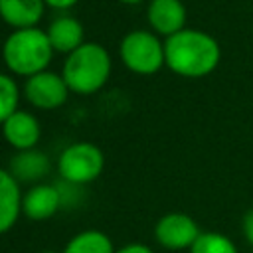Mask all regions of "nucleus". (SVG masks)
Returning <instances> with one entry per match:
<instances>
[{"instance_id":"1","label":"nucleus","mask_w":253,"mask_h":253,"mask_svg":"<svg viewBox=\"0 0 253 253\" xmlns=\"http://www.w3.org/2000/svg\"><path fill=\"white\" fill-rule=\"evenodd\" d=\"M164 57L166 67L176 75L200 79L215 71L221 59V47L208 32L184 28L164 40Z\"/></svg>"},{"instance_id":"2","label":"nucleus","mask_w":253,"mask_h":253,"mask_svg":"<svg viewBox=\"0 0 253 253\" xmlns=\"http://www.w3.org/2000/svg\"><path fill=\"white\" fill-rule=\"evenodd\" d=\"M61 75L69 91L79 95H91L107 83L111 75V55L99 43H81L75 51L67 55Z\"/></svg>"},{"instance_id":"3","label":"nucleus","mask_w":253,"mask_h":253,"mask_svg":"<svg viewBox=\"0 0 253 253\" xmlns=\"http://www.w3.org/2000/svg\"><path fill=\"white\" fill-rule=\"evenodd\" d=\"M2 55L10 71L32 77L47 69L53 55V47L49 43L47 32L40 28H24L12 32L6 38Z\"/></svg>"},{"instance_id":"4","label":"nucleus","mask_w":253,"mask_h":253,"mask_svg":"<svg viewBox=\"0 0 253 253\" xmlns=\"http://www.w3.org/2000/svg\"><path fill=\"white\" fill-rule=\"evenodd\" d=\"M119 53L123 63L138 75H152L162 65H166L164 42H160L156 34L146 30H134L126 34L121 42Z\"/></svg>"},{"instance_id":"5","label":"nucleus","mask_w":253,"mask_h":253,"mask_svg":"<svg viewBox=\"0 0 253 253\" xmlns=\"http://www.w3.org/2000/svg\"><path fill=\"white\" fill-rule=\"evenodd\" d=\"M103 166L105 156L101 148L91 142H75L67 146L57 160L59 174L73 184L93 182L103 172Z\"/></svg>"},{"instance_id":"6","label":"nucleus","mask_w":253,"mask_h":253,"mask_svg":"<svg viewBox=\"0 0 253 253\" xmlns=\"http://www.w3.org/2000/svg\"><path fill=\"white\" fill-rule=\"evenodd\" d=\"M200 227L194 221V217H190L188 213L182 211H170L166 215H162L154 227V237L156 241L170 251H182V249H190L194 245V241L200 237Z\"/></svg>"},{"instance_id":"7","label":"nucleus","mask_w":253,"mask_h":253,"mask_svg":"<svg viewBox=\"0 0 253 253\" xmlns=\"http://www.w3.org/2000/svg\"><path fill=\"white\" fill-rule=\"evenodd\" d=\"M69 87L63 75L53 71H40L28 77L24 85L26 99L38 109H57L65 103Z\"/></svg>"},{"instance_id":"8","label":"nucleus","mask_w":253,"mask_h":253,"mask_svg":"<svg viewBox=\"0 0 253 253\" xmlns=\"http://www.w3.org/2000/svg\"><path fill=\"white\" fill-rule=\"evenodd\" d=\"M146 18L156 34L170 38L186 28V6L182 0H150Z\"/></svg>"},{"instance_id":"9","label":"nucleus","mask_w":253,"mask_h":253,"mask_svg":"<svg viewBox=\"0 0 253 253\" xmlns=\"http://www.w3.org/2000/svg\"><path fill=\"white\" fill-rule=\"evenodd\" d=\"M2 132L4 138L8 140L10 146L16 150H30L38 144L40 140V123L34 115L26 111H16L2 123Z\"/></svg>"},{"instance_id":"10","label":"nucleus","mask_w":253,"mask_h":253,"mask_svg":"<svg viewBox=\"0 0 253 253\" xmlns=\"http://www.w3.org/2000/svg\"><path fill=\"white\" fill-rule=\"evenodd\" d=\"M61 206V194L51 184H36L22 196V211L36 221L51 217Z\"/></svg>"},{"instance_id":"11","label":"nucleus","mask_w":253,"mask_h":253,"mask_svg":"<svg viewBox=\"0 0 253 253\" xmlns=\"http://www.w3.org/2000/svg\"><path fill=\"white\" fill-rule=\"evenodd\" d=\"M43 0H0V18L16 28H36L43 16Z\"/></svg>"},{"instance_id":"12","label":"nucleus","mask_w":253,"mask_h":253,"mask_svg":"<svg viewBox=\"0 0 253 253\" xmlns=\"http://www.w3.org/2000/svg\"><path fill=\"white\" fill-rule=\"evenodd\" d=\"M22 211V194L18 180L0 168V233H6Z\"/></svg>"},{"instance_id":"13","label":"nucleus","mask_w":253,"mask_h":253,"mask_svg":"<svg viewBox=\"0 0 253 253\" xmlns=\"http://www.w3.org/2000/svg\"><path fill=\"white\" fill-rule=\"evenodd\" d=\"M47 38H49L53 51H61V53H71L81 43H85L83 26L79 24V20L69 18V16L53 20L47 28Z\"/></svg>"},{"instance_id":"14","label":"nucleus","mask_w":253,"mask_h":253,"mask_svg":"<svg viewBox=\"0 0 253 253\" xmlns=\"http://www.w3.org/2000/svg\"><path fill=\"white\" fill-rule=\"evenodd\" d=\"M49 172V160L43 152L40 150H20L12 160H10V174L16 180L22 182H32L40 180Z\"/></svg>"},{"instance_id":"15","label":"nucleus","mask_w":253,"mask_h":253,"mask_svg":"<svg viewBox=\"0 0 253 253\" xmlns=\"http://www.w3.org/2000/svg\"><path fill=\"white\" fill-rule=\"evenodd\" d=\"M63 253H115V247L107 233L99 229H87L77 233L65 245Z\"/></svg>"},{"instance_id":"16","label":"nucleus","mask_w":253,"mask_h":253,"mask_svg":"<svg viewBox=\"0 0 253 253\" xmlns=\"http://www.w3.org/2000/svg\"><path fill=\"white\" fill-rule=\"evenodd\" d=\"M190 253H239L235 243L219 231H202L190 247Z\"/></svg>"},{"instance_id":"17","label":"nucleus","mask_w":253,"mask_h":253,"mask_svg":"<svg viewBox=\"0 0 253 253\" xmlns=\"http://www.w3.org/2000/svg\"><path fill=\"white\" fill-rule=\"evenodd\" d=\"M18 87L10 75L0 73V125L18 111Z\"/></svg>"},{"instance_id":"18","label":"nucleus","mask_w":253,"mask_h":253,"mask_svg":"<svg viewBox=\"0 0 253 253\" xmlns=\"http://www.w3.org/2000/svg\"><path fill=\"white\" fill-rule=\"evenodd\" d=\"M241 229H243V235L245 239L253 245V208L243 215V221H241Z\"/></svg>"},{"instance_id":"19","label":"nucleus","mask_w":253,"mask_h":253,"mask_svg":"<svg viewBox=\"0 0 253 253\" xmlns=\"http://www.w3.org/2000/svg\"><path fill=\"white\" fill-rule=\"evenodd\" d=\"M115 253H154V251L150 247L142 245V243H128V245L121 247L119 251H115Z\"/></svg>"},{"instance_id":"20","label":"nucleus","mask_w":253,"mask_h":253,"mask_svg":"<svg viewBox=\"0 0 253 253\" xmlns=\"http://www.w3.org/2000/svg\"><path fill=\"white\" fill-rule=\"evenodd\" d=\"M47 6H51V8H57V10H61V8H69V6H73L77 0H43Z\"/></svg>"},{"instance_id":"21","label":"nucleus","mask_w":253,"mask_h":253,"mask_svg":"<svg viewBox=\"0 0 253 253\" xmlns=\"http://www.w3.org/2000/svg\"><path fill=\"white\" fill-rule=\"evenodd\" d=\"M121 2H125V4H138V2H142V0H121Z\"/></svg>"},{"instance_id":"22","label":"nucleus","mask_w":253,"mask_h":253,"mask_svg":"<svg viewBox=\"0 0 253 253\" xmlns=\"http://www.w3.org/2000/svg\"><path fill=\"white\" fill-rule=\"evenodd\" d=\"M43 253H55V251H43Z\"/></svg>"}]
</instances>
